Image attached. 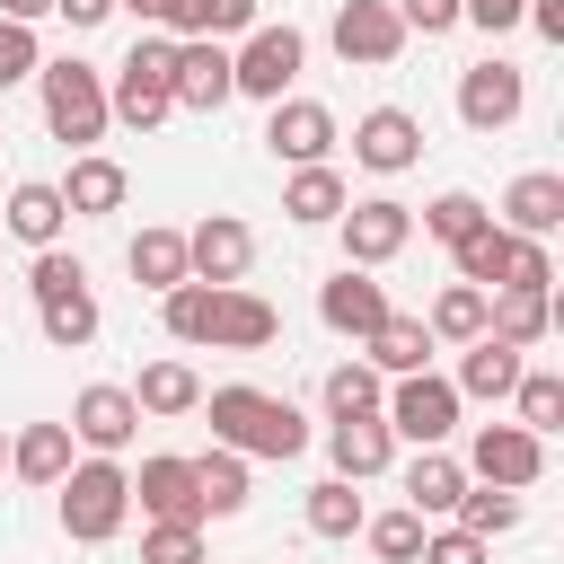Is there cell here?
<instances>
[{
    "label": "cell",
    "mask_w": 564,
    "mask_h": 564,
    "mask_svg": "<svg viewBox=\"0 0 564 564\" xmlns=\"http://www.w3.org/2000/svg\"><path fill=\"white\" fill-rule=\"evenodd\" d=\"M26 291H35V326H44L53 352H88V344H97V291H88V264H79V256L35 247Z\"/></svg>",
    "instance_id": "3"
},
{
    "label": "cell",
    "mask_w": 564,
    "mask_h": 564,
    "mask_svg": "<svg viewBox=\"0 0 564 564\" xmlns=\"http://www.w3.org/2000/svg\"><path fill=\"white\" fill-rule=\"evenodd\" d=\"M317 397H326V423H335V414H379L388 379H379L370 361H335V370L317 379Z\"/></svg>",
    "instance_id": "37"
},
{
    "label": "cell",
    "mask_w": 564,
    "mask_h": 564,
    "mask_svg": "<svg viewBox=\"0 0 564 564\" xmlns=\"http://www.w3.org/2000/svg\"><path fill=\"white\" fill-rule=\"evenodd\" d=\"M467 476H476V485H511V494H529V485L546 476V441L520 432V423H476V441H467Z\"/></svg>",
    "instance_id": "12"
},
{
    "label": "cell",
    "mask_w": 564,
    "mask_h": 564,
    "mask_svg": "<svg viewBox=\"0 0 564 564\" xmlns=\"http://www.w3.org/2000/svg\"><path fill=\"white\" fill-rule=\"evenodd\" d=\"M194 414H212V441L238 449V458H300V449H308V414H300L291 397H273V388H247V379L203 388Z\"/></svg>",
    "instance_id": "1"
},
{
    "label": "cell",
    "mask_w": 564,
    "mask_h": 564,
    "mask_svg": "<svg viewBox=\"0 0 564 564\" xmlns=\"http://www.w3.org/2000/svg\"><path fill=\"white\" fill-rule=\"evenodd\" d=\"M0 467H9V432H0Z\"/></svg>",
    "instance_id": "52"
},
{
    "label": "cell",
    "mask_w": 564,
    "mask_h": 564,
    "mask_svg": "<svg viewBox=\"0 0 564 564\" xmlns=\"http://www.w3.org/2000/svg\"><path fill=\"white\" fill-rule=\"evenodd\" d=\"M326 458H335L344 485H370V476L397 467V432H388L379 414H335V423H326Z\"/></svg>",
    "instance_id": "19"
},
{
    "label": "cell",
    "mask_w": 564,
    "mask_h": 564,
    "mask_svg": "<svg viewBox=\"0 0 564 564\" xmlns=\"http://www.w3.org/2000/svg\"><path fill=\"white\" fill-rule=\"evenodd\" d=\"M70 449H79V441H70V423H26V432L9 441V467H18L26 485H44V494H53V485H62V467H70Z\"/></svg>",
    "instance_id": "30"
},
{
    "label": "cell",
    "mask_w": 564,
    "mask_h": 564,
    "mask_svg": "<svg viewBox=\"0 0 564 564\" xmlns=\"http://www.w3.org/2000/svg\"><path fill=\"white\" fill-rule=\"evenodd\" d=\"M167 79H176V35H167V26H141L132 53L115 62V79H106V115L150 141V132L176 115V88H167Z\"/></svg>",
    "instance_id": "2"
},
{
    "label": "cell",
    "mask_w": 564,
    "mask_h": 564,
    "mask_svg": "<svg viewBox=\"0 0 564 564\" xmlns=\"http://www.w3.org/2000/svg\"><path fill=\"white\" fill-rule=\"evenodd\" d=\"M141 405H132V388H115V379H88L79 397H70V441L79 449H97V458H123L132 441H141Z\"/></svg>",
    "instance_id": "10"
},
{
    "label": "cell",
    "mask_w": 564,
    "mask_h": 564,
    "mask_svg": "<svg viewBox=\"0 0 564 564\" xmlns=\"http://www.w3.org/2000/svg\"><path fill=\"white\" fill-rule=\"evenodd\" d=\"M520 26H538L546 44H564V0H529V9H520Z\"/></svg>",
    "instance_id": "48"
},
{
    "label": "cell",
    "mask_w": 564,
    "mask_h": 564,
    "mask_svg": "<svg viewBox=\"0 0 564 564\" xmlns=\"http://www.w3.org/2000/svg\"><path fill=\"white\" fill-rule=\"evenodd\" d=\"M35 62H44V44H35V26H18V18H0V97H9L18 79H35Z\"/></svg>",
    "instance_id": "44"
},
{
    "label": "cell",
    "mask_w": 564,
    "mask_h": 564,
    "mask_svg": "<svg viewBox=\"0 0 564 564\" xmlns=\"http://www.w3.org/2000/svg\"><path fill=\"white\" fill-rule=\"evenodd\" d=\"M326 44H335V62H344V70H388V62L405 53V26H397V9H388V0H344V9H335V26H326Z\"/></svg>",
    "instance_id": "11"
},
{
    "label": "cell",
    "mask_w": 564,
    "mask_h": 564,
    "mask_svg": "<svg viewBox=\"0 0 564 564\" xmlns=\"http://www.w3.org/2000/svg\"><path fill=\"white\" fill-rule=\"evenodd\" d=\"M123 194H132V176H123V159H106V150H79L70 176H62L70 220H106V212H123Z\"/></svg>",
    "instance_id": "24"
},
{
    "label": "cell",
    "mask_w": 564,
    "mask_h": 564,
    "mask_svg": "<svg viewBox=\"0 0 564 564\" xmlns=\"http://www.w3.org/2000/svg\"><path fill=\"white\" fill-rule=\"evenodd\" d=\"M511 423L538 432V441H555V432H564V379L520 361V379H511Z\"/></svg>",
    "instance_id": "32"
},
{
    "label": "cell",
    "mask_w": 564,
    "mask_h": 564,
    "mask_svg": "<svg viewBox=\"0 0 564 564\" xmlns=\"http://www.w3.org/2000/svg\"><path fill=\"white\" fill-rule=\"evenodd\" d=\"M282 335V308L256 300L247 282H212V352H264Z\"/></svg>",
    "instance_id": "16"
},
{
    "label": "cell",
    "mask_w": 564,
    "mask_h": 564,
    "mask_svg": "<svg viewBox=\"0 0 564 564\" xmlns=\"http://www.w3.org/2000/svg\"><path fill=\"white\" fill-rule=\"evenodd\" d=\"M432 352H441V344H432V326H423V317H405V308H388V317H379V326L361 335V361H370L379 379L432 370Z\"/></svg>",
    "instance_id": "23"
},
{
    "label": "cell",
    "mask_w": 564,
    "mask_h": 564,
    "mask_svg": "<svg viewBox=\"0 0 564 564\" xmlns=\"http://www.w3.org/2000/svg\"><path fill=\"white\" fill-rule=\"evenodd\" d=\"M62 229H70V203H62L53 176L9 185V203H0V238H18V247H62Z\"/></svg>",
    "instance_id": "20"
},
{
    "label": "cell",
    "mask_w": 564,
    "mask_h": 564,
    "mask_svg": "<svg viewBox=\"0 0 564 564\" xmlns=\"http://www.w3.org/2000/svg\"><path fill=\"white\" fill-rule=\"evenodd\" d=\"M132 502H141V520H203V485H194V458H176V449L141 458V476H132Z\"/></svg>",
    "instance_id": "21"
},
{
    "label": "cell",
    "mask_w": 564,
    "mask_h": 564,
    "mask_svg": "<svg viewBox=\"0 0 564 564\" xmlns=\"http://www.w3.org/2000/svg\"><path fill=\"white\" fill-rule=\"evenodd\" d=\"M132 405H141V414H194V405H203V379H194V361H176V352L141 361V379H132Z\"/></svg>",
    "instance_id": "29"
},
{
    "label": "cell",
    "mask_w": 564,
    "mask_h": 564,
    "mask_svg": "<svg viewBox=\"0 0 564 564\" xmlns=\"http://www.w3.org/2000/svg\"><path fill=\"white\" fill-rule=\"evenodd\" d=\"M449 520H458V529H476V538L494 546V538H511V529H520V494H511V485H467Z\"/></svg>",
    "instance_id": "39"
},
{
    "label": "cell",
    "mask_w": 564,
    "mask_h": 564,
    "mask_svg": "<svg viewBox=\"0 0 564 564\" xmlns=\"http://www.w3.org/2000/svg\"><path fill=\"white\" fill-rule=\"evenodd\" d=\"M449 264H458V282H476V291H502V264H511V229H502V220L467 229V238L449 247Z\"/></svg>",
    "instance_id": "36"
},
{
    "label": "cell",
    "mask_w": 564,
    "mask_h": 564,
    "mask_svg": "<svg viewBox=\"0 0 564 564\" xmlns=\"http://www.w3.org/2000/svg\"><path fill=\"white\" fill-rule=\"evenodd\" d=\"M335 238H344V264L379 273V264H397V256L414 247V212H405L397 194H361V203L335 212Z\"/></svg>",
    "instance_id": "8"
},
{
    "label": "cell",
    "mask_w": 564,
    "mask_h": 564,
    "mask_svg": "<svg viewBox=\"0 0 564 564\" xmlns=\"http://www.w3.org/2000/svg\"><path fill=\"white\" fill-rule=\"evenodd\" d=\"M502 291H555V256H546V238H511Z\"/></svg>",
    "instance_id": "43"
},
{
    "label": "cell",
    "mask_w": 564,
    "mask_h": 564,
    "mask_svg": "<svg viewBox=\"0 0 564 564\" xmlns=\"http://www.w3.org/2000/svg\"><path fill=\"white\" fill-rule=\"evenodd\" d=\"M247 264H256V229L238 212H203L185 229V273L194 282H247Z\"/></svg>",
    "instance_id": "14"
},
{
    "label": "cell",
    "mask_w": 564,
    "mask_h": 564,
    "mask_svg": "<svg viewBox=\"0 0 564 564\" xmlns=\"http://www.w3.org/2000/svg\"><path fill=\"white\" fill-rule=\"evenodd\" d=\"M529 0H458V26H485V35H511Z\"/></svg>",
    "instance_id": "47"
},
{
    "label": "cell",
    "mask_w": 564,
    "mask_h": 564,
    "mask_svg": "<svg viewBox=\"0 0 564 564\" xmlns=\"http://www.w3.org/2000/svg\"><path fill=\"white\" fill-rule=\"evenodd\" d=\"M141 564H203V520H150Z\"/></svg>",
    "instance_id": "42"
},
{
    "label": "cell",
    "mask_w": 564,
    "mask_h": 564,
    "mask_svg": "<svg viewBox=\"0 0 564 564\" xmlns=\"http://www.w3.org/2000/svg\"><path fill=\"white\" fill-rule=\"evenodd\" d=\"M194 485H203V520H238V511H247V458H238V449L212 441V449L194 458Z\"/></svg>",
    "instance_id": "33"
},
{
    "label": "cell",
    "mask_w": 564,
    "mask_h": 564,
    "mask_svg": "<svg viewBox=\"0 0 564 564\" xmlns=\"http://www.w3.org/2000/svg\"><path fill=\"white\" fill-rule=\"evenodd\" d=\"M485 555H494V546L449 520V529H423V555H414V564H485Z\"/></svg>",
    "instance_id": "45"
},
{
    "label": "cell",
    "mask_w": 564,
    "mask_h": 564,
    "mask_svg": "<svg viewBox=\"0 0 564 564\" xmlns=\"http://www.w3.org/2000/svg\"><path fill=\"white\" fill-rule=\"evenodd\" d=\"M176 115H220L238 88H229V44L220 35H176Z\"/></svg>",
    "instance_id": "15"
},
{
    "label": "cell",
    "mask_w": 564,
    "mask_h": 564,
    "mask_svg": "<svg viewBox=\"0 0 564 564\" xmlns=\"http://www.w3.org/2000/svg\"><path fill=\"white\" fill-rule=\"evenodd\" d=\"M317 317H326V335H370L379 317H388V282H370L361 264H335L326 282H317Z\"/></svg>",
    "instance_id": "18"
},
{
    "label": "cell",
    "mask_w": 564,
    "mask_h": 564,
    "mask_svg": "<svg viewBox=\"0 0 564 564\" xmlns=\"http://www.w3.org/2000/svg\"><path fill=\"white\" fill-rule=\"evenodd\" d=\"M35 97H44V132L62 141V150H97L106 141V70H88L79 53H62V62H35Z\"/></svg>",
    "instance_id": "5"
},
{
    "label": "cell",
    "mask_w": 564,
    "mask_h": 564,
    "mask_svg": "<svg viewBox=\"0 0 564 564\" xmlns=\"http://www.w3.org/2000/svg\"><path fill=\"white\" fill-rule=\"evenodd\" d=\"M256 18H264V0H176V9H167V35H220V44H229V35H247Z\"/></svg>",
    "instance_id": "35"
},
{
    "label": "cell",
    "mask_w": 564,
    "mask_h": 564,
    "mask_svg": "<svg viewBox=\"0 0 564 564\" xmlns=\"http://www.w3.org/2000/svg\"><path fill=\"white\" fill-rule=\"evenodd\" d=\"M361 520H370L361 485H344V476L308 485V529H317V538H361Z\"/></svg>",
    "instance_id": "38"
},
{
    "label": "cell",
    "mask_w": 564,
    "mask_h": 564,
    "mask_svg": "<svg viewBox=\"0 0 564 564\" xmlns=\"http://www.w3.org/2000/svg\"><path fill=\"white\" fill-rule=\"evenodd\" d=\"M115 9H132V26H167V9H176V0H115Z\"/></svg>",
    "instance_id": "50"
},
{
    "label": "cell",
    "mask_w": 564,
    "mask_h": 564,
    "mask_svg": "<svg viewBox=\"0 0 564 564\" xmlns=\"http://www.w3.org/2000/svg\"><path fill=\"white\" fill-rule=\"evenodd\" d=\"M458 388L441 379V370H405V379H388V397H379V423L397 432V441H414V449H441L449 432H458Z\"/></svg>",
    "instance_id": "7"
},
{
    "label": "cell",
    "mask_w": 564,
    "mask_h": 564,
    "mask_svg": "<svg viewBox=\"0 0 564 564\" xmlns=\"http://www.w3.org/2000/svg\"><path fill=\"white\" fill-rule=\"evenodd\" d=\"M423 529H432L423 511H379V520H361V538H370L379 564H414V555H423Z\"/></svg>",
    "instance_id": "41"
},
{
    "label": "cell",
    "mask_w": 564,
    "mask_h": 564,
    "mask_svg": "<svg viewBox=\"0 0 564 564\" xmlns=\"http://www.w3.org/2000/svg\"><path fill=\"white\" fill-rule=\"evenodd\" d=\"M352 159H361L370 176H405V167L423 159V123H414L405 106H370V115L352 123Z\"/></svg>",
    "instance_id": "17"
},
{
    "label": "cell",
    "mask_w": 564,
    "mask_h": 564,
    "mask_svg": "<svg viewBox=\"0 0 564 564\" xmlns=\"http://www.w3.org/2000/svg\"><path fill=\"white\" fill-rule=\"evenodd\" d=\"M352 194H344V176H335V159H317V167H291L282 176V212L300 220V229H335V212H344Z\"/></svg>",
    "instance_id": "27"
},
{
    "label": "cell",
    "mask_w": 564,
    "mask_h": 564,
    "mask_svg": "<svg viewBox=\"0 0 564 564\" xmlns=\"http://www.w3.org/2000/svg\"><path fill=\"white\" fill-rule=\"evenodd\" d=\"M53 18H70V26H106L115 0H53Z\"/></svg>",
    "instance_id": "49"
},
{
    "label": "cell",
    "mask_w": 564,
    "mask_h": 564,
    "mask_svg": "<svg viewBox=\"0 0 564 564\" xmlns=\"http://www.w3.org/2000/svg\"><path fill=\"white\" fill-rule=\"evenodd\" d=\"M485 335H502V344H546L555 335V291H494L485 300Z\"/></svg>",
    "instance_id": "28"
},
{
    "label": "cell",
    "mask_w": 564,
    "mask_h": 564,
    "mask_svg": "<svg viewBox=\"0 0 564 564\" xmlns=\"http://www.w3.org/2000/svg\"><path fill=\"white\" fill-rule=\"evenodd\" d=\"M123 264H132L141 291H176V282H185V229H141V238L123 247Z\"/></svg>",
    "instance_id": "34"
},
{
    "label": "cell",
    "mask_w": 564,
    "mask_h": 564,
    "mask_svg": "<svg viewBox=\"0 0 564 564\" xmlns=\"http://www.w3.org/2000/svg\"><path fill=\"white\" fill-rule=\"evenodd\" d=\"M485 300H494V291H476V282H441L432 308H423L432 344H476V335H485Z\"/></svg>",
    "instance_id": "31"
},
{
    "label": "cell",
    "mask_w": 564,
    "mask_h": 564,
    "mask_svg": "<svg viewBox=\"0 0 564 564\" xmlns=\"http://www.w3.org/2000/svg\"><path fill=\"white\" fill-rule=\"evenodd\" d=\"M520 106H529V70H520V62L485 53V62L458 70V123H467V132H511Z\"/></svg>",
    "instance_id": "9"
},
{
    "label": "cell",
    "mask_w": 564,
    "mask_h": 564,
    "mask_svg": "<svg viewBox=\"0 0 564 564\" xmlns=\"http://www.w3.org/2000/svg\"><path fill=\"white\" fill-rule=\"evenodd\" d=\"M388 9H397L405 35H449L458 26V0H388Z\"/></svg>",
    "instance_id": "46"
},
{
    "label": "cell",
    "mask_w": 564,
    "mask_h": 564,
    "mask_svg": "<svg viewBox=\"0 0 564 564\" xmlns=\"http://www.w3.org/2000/svg\"><path fill=\"white\" fill-rule=\"evenodd\" d=\"M485 220H494V203H476L467 185H449V194H432V203H423V238H441V247H458V238H467V229H485Z\"/></svg>",
    "instance_id": "40"
},
{
    "label": "cell",
    "mask_w": 564,
    "mask_h": 564,
    "mask_svg": "<svg viewBox=\"0 0 564 564\" xmlns=\"http://www.w3.org/2000/svg\"><path fill=\"white\" fill-rule=\"evenodd\" d=\"M53 494H62V538H79V546H106V538L132 520V467H123V458H97V449H88V458L62 467Z\"/></svg>",
    "instance_id": "4"
},
{
    "label": "cell",
    "mask_w": 564,
    "mask_h": 564,
    "mask_svg": "<svg viewBox=\"0 0 564 564\" xmlns=\"http://www.w3.org/2000/svg\"><path fill=\"white\" fill-rule=\"evenodd\" d=\"M458 494H467V458H449V441L405 458V511H423V520H449V511H458Z\"/></svg>",
    "instance_id": "25"
},
{
    "label": "cell",
    "mask_w": 564,
    "mask_h": 564,
    "mask_svg": "<svg viewBox=\"0 0 564 564\" xmlns=\"http://www.w3.org/2000/svg\"><path fill=\"white\" fill-rule=\"evenodd\" d=\"M520 361H529L520 344H502V335H476V344H458V379H449V388H458V397H485V405H502V397H511V379H520Z\"/></svg>",
    "instance_id": "26"
},
{
    "label": "cell",
    "mask_w": 564,
    "mask_h": 564,
    "mask_svg": "<svg viewBox=\"0 0 564 564\" xmlns=\"http://www.w3.org/2000/svg\"><path fill=\"white\" fill-rule=\"evenodd\" d=\"M335 115L317 106V97H273V115H264V150L282 159V167H317V159H335Z\"/></svg>",
    "instance_id": "13"
},
{
    "label": "cell",
    "mask_w": 564,
    "mask_h": 564,
    "mask_svg": "<svg viewBox=\"0 0 564 564\" xmlns=\"http://www.w3.org/2000/svg\"><path fill=\"white\" fill-rule=\"evenodd\" d=\"M0 18H18V26H35V18H53V0H0Z\"/></svg>",
    "instance_id": "51"
},
{
    "label": "cell",
    "mask_w": 564,
    "mask_h": 564,
    "mask_svg": "<svg viewBox=\"0 0 564 564\" xmlns=\"http://www.w3.org/2000/svg\"><path fill=\"white\" fill-rule=\"evenodd\" d=\"M300 62H308V35H300L291 18H256V26L229 44V88L256 97V106H273V97H291Z\"/></svg>",
    "instance_id": "6"
},
{
    "label": "cell",
    "mask_w": 564,
    "mask_h": 564,
    "mask_svg": "<svg viewBox=\"0 0 564 564\" xmlns=\"http://www.w3.org/2000/svg\"><path fill=\"white\" fill-rule=\"evenodd\" d=\"M494 220H502L511 238H555V229H564V176H555V167H529V176H511Z\"/></svg>",
    "instance_id": "22"
}]
</instances>
